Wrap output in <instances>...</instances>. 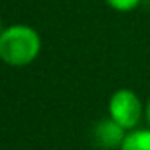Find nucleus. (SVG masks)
<instances>
[{
  "label": "nucleus",
  "instance_id": "1",
  "mask_svg": "<svg viewBox=\"0 0 150 150\" xmlns=\"http://www.w3.org/2000/svg\"><path fill=\"white\" fill-rule=\"evenodd\" d=\"M40 52V37L26 25H12L0 33V59L11 67H25Z\"/></svg>",
  "mask_w": 150,
  "mask_h": 150
},
{
  "label": "nucleus",
  "instance_id": "2",
  "mask_svg": "<svg viewBox=\"0 0 150 150\" xmlns=\"http://www.w3.org/2000/svg\"><path fill=\"white\" fill-rule=\"evenodd\" d=\"M110 119L122 129H133L142 119V101L131 89L115 91L108 103Z\"/></svg>",
  "mask_w": 150,
  "mask_h": 150
},
{
  "label": "nucleus",
  "instance_id": "3",
  "mask_svg": "<svg viewBox=\"0 0 150 150\" xmlns=\"http://www.w3.org/2000/svg\"><path fill=\"white\" fill-rule=\"evenodd\" d=\"M93 136H94V142L96 145L103 147V149H117V147H122V142L126 138L124 134V129L113 122L112 119H107V120H100L93 131Z\"/></svg>",
  "mask_w": 150,
  "mask_h": 150
},
{
  "label": "nucleus",
  "instance_id": "4",
  "mask_svg": "<svg viewBox=\"0 0 150 150\" xmlns=\"http://www.w3.org/2000/svg\"><path fill=\"white\" fill-rule=\"evenodd\" d=\"M120 150H150V129H138L126 134Z\"/></svg>",
  "mask_w": 150,
  "mask_h": 150
},
{
  "label": "nucleus",
  "instance_id": "5",
  "mask_svg": "<svg viewBox=\"0 0 150 150\" xmlns=\"http://www.w3.org/2000/svg\"><path fill=\"white\" fill-rule=\"evenodd\" d=\"M105 2L119 12H127V11H133L134 7H138V4L142 0H105Z\"/></svg>",
  "mask_w": 150,
  "mask_h": 150
},
{
  "label": "nucleus",
  "instance_id": "6",
  "mask_svg": "<svg viewBox=\"0 0 150 150\" xmlns=\"http://www.w3.org/2000/svg\"><path fill=\"white\" fill-rule=\"evenodd\" d=\"M147 120H149V124H150V101H149V105H147Z\"/></svg>",
  "mask_w": 150,
  "mask_h": 150
},
{
  "label": "nucleus",
  "instance_id": "7",
  "mask_svg": "<svg viewBox=\"0 0 150 150\" xmlns=\"http://www.w3.org/2000/svg\"><path fill=\"white\" fill-rule=\"evenodd\" d=\"M2 32H4V30H2V19H0V33H2Z\"/></svg>",
  "mask_w": 150,
  "mask_h": 150
}]
</instances>
